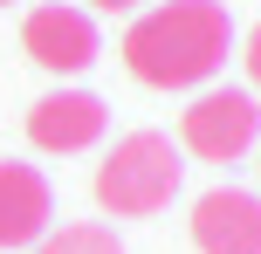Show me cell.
<instances>
[{"label": "cell", "instance_id": "6da1fadb", "mask_svg": "<svg viewBox=\"0 0 261 254\" xmlns=\"http://www.w3.org/2000/svg\"><path fill=\"white\" fill-rule=\"evenodd\" d=\"M117 55L144 90H206L234 55V21L220 0H158L124 27Z\"/></svg>", "mask_w": 261, "mask_h": 254}, {"label": "cell", "instance_id": "7a4b0ae2", "mask_svg": "<svg viewBox=\"0 0 261 254\" xmlns=\"http://www.w3.org/2000/svg\"><path fill=\"white\" fill-rule=\"evenodd\" d=\"M179 179H186V165H179V145L172 137L130 131L96 165V206L110 220H151V213H165L179 200Z\"/></svg>", "mask_w": 261, "mask_h": 254}, {"label": "cell", "instance_id": "3957f363", "mask_svg": "<svg viewBox=\"0 0 261 254\" xmlns=\"http://www.w3.org/2000/svg\"><path fill=\"white\" fill-rule=\"evenodd\" d=\"M179 145L199 165H241L261 145V96L234 90V82H206L193 90V103L179 110Z\"/></svg>", "mask_w": 261, "mask_h": 254}, {"label": "cell", "instance_id": "277c9868", "mask_svg": "<svg viewBox=\"0 0 261 254\" xmlns=\"http://www.w3.org/2000/svg\"><path fill=\"white\" fill-rule=\"evenodd\" d=\"M103 131H110V110H103L96 90H48L28 110V145L48 151V158H76V151H90Z\"/></svg>", "mask_w": 261, "mask_h": 254}, {"label": "cell", "instance_id": "5b68a950", "mask_svg": "<svg viewBox=\"0 0 261 254\" xmlns=\"http://www.w3.org/2000/svg\"><path fill=\"white\" fill-rule=\"evenodd\" d=\"M21 48L35 55L48 76H83L96 62V14L69 7V0H48L21 21Z\"/></svg>", "mask_w": 261, "mask_h": 254}, {"label": "cell", "instance_id": "8992f818", "mask_svg": "<svg viewBox=\"0 0 261 254\" xmlns=\"http://www.w3.org/2000/svg\"><path fill=\"white\" fill-rule=\"evenodd\" d=\"M193 247L199 254H261V192L213 186L193 200Z\"/></svg>", "mask_w": 261, "mask_h": 254}, {"label": "cell", "instance_id": "52a82bcc", "mask_svg": "<svg viewBox=\"0 0 261 254\" xmlns=\"http://www.w3.org/2000/svg\"><path fill=\"white\" fill-rule=\"evenodd\" d=\"M55 227V192L35 165L0 158V247H35Z\"/></svg>", "mask_w": 261, "mask_h": 254}, {"label": "cell", "instance_id": "ba28073f", "mask_svg": "<svg viewBox=\"0 0 261 254\" xmlns=\"http://www.w3.org/2000/svg\"><path fill=\"white\" fill-rule=\"evenodd\" d=\"M28 254H124V241L110 220H69V227H48Z\"/></svg>", "mask_w": 261, "mask_h": 254}, {"label": "cell", "instance_id": "9c48e42d", "mask_svg": "<svg viewBox=\"0 0 261 254\" xmlns=\"http://www.w3.org/2000/svg\"><path fill=\"white\" fill-rule=\"evenodd\" d=\"M241 69H248V90L261 96V21L248 27V35H241Z\"/></svg>", "mask_w": 261, "mask_h": 254}, {"label": "cell", "instance_id": "30bf717a", "mask_svg": "<svg viewBox=\"0 0 261 254\" xmlns=\"http://www.w3.org/2000/svg\"><path fill=\"white\" fill-rule=\"evenodd\" d=\"M90 7H103V14H124V7H144V0H90Z\"/></svg>", "mask_w": 261, "mask_h": 254}, {"label": "cell", "instance_id": "8fae6325", "mask_svg": "<svg viewBox=\"0 0 261 254\" xmlns=\"http://www.w3.org/2000/svg\"><path fill=\"white\" fill-rule=\"evenodd\" d=\"M254 151H261V145H254ZM254 179H261V165H254Z\"/></svg>", "mask_w": 261, "mask_h": 254}, {"label": "cell", "instance_id": "7c38bea8", "mask_svg": "<svg viewBox=\"0 0 261 254\" xmlns=\"http://www.w3.org/2000/svg\"><path fill=\"white\" fill-rule=\"evenodd\" d=\"M0 7H7V0H0Z\"/></svg>", "mask_w": 261, "mask_h": 254}]
</instances>
